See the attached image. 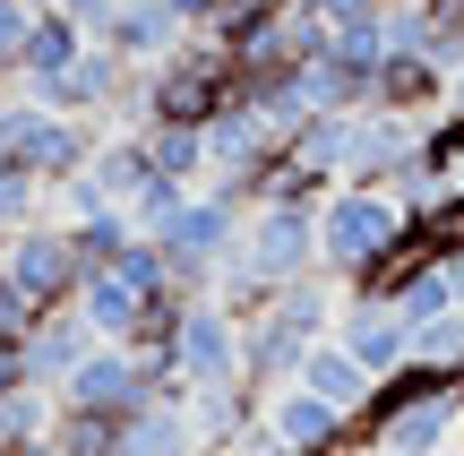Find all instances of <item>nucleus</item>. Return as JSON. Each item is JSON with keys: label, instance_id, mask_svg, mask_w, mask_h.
<instances>
[{"label": "nucleus", "instance_id": "1", "mask_svg": "<svg viewBox=\"0 0 464 456\" xmlns=\"http://www.w3.org/2000/svg\"><path fill=\"white\" fill-rule=\"evenodd\" d=\"M404 250H421V224L396 189H370V181H335L318 199V267L335 285H379Z\"/></svg>", "mask_w": 464, "mask_h": 456}, {"label": "nucleus", "instance_id": "15", "mask_svg": "<svg viewBox=\"0 0 464 456\" xmlns=\"http://www.w3.org/2000/svg\"><path fill=\"white\" fill-rule=\"evenodd\" d=\"M86 44H95V26H86V17H69V9H34V26H26V52H17V86L69 78Z\"/></svg>", "mask_w": 464, "mask_h": 456}, {"label": "nucleus", "instance_id": "28", "mask_svg": "<svg viewBox=\"0 0 464 456\" xmlns=\"http://www.w3.org/2000/svg\"><path fill=\"white\" fill-rule=\"evenodd\" d=\"M34 319H44V310H34V302H26V293H17V285H9V276H0V354H17V344H26V336H34Z\"/></svg>", "mask_w": 464, "mask_h": 456}, {"label": "nucleus", "instance_id": "3", "mask_svg": "<svg viewBox=\"0 0 464 456\" xmlns=\"http://www.w3.org/2000/svg\"><path fill=\"white\" fill-rule=\"evenodd\" d=\"M370 440H379V456H439L464 431V379L448 371H396V379H379V396H370Z\"/></svg>", "mask_w": 464, "mask_h": 456}, {"label": "nucleus", "instance_id": "19", "mask_svg": "<svg viewBox=\"0 0 464 456\" xmlns=\"http://www.w3.org/2000/svg\"><path fill=\"white\" fill-rule=\"evenodd\" d=\"M103 181V199L112 207H138V189L155 181V155H147V130H130V138H103L95 147V164H86Z\"/></svg>", "mask_w": 464, "mask_h": 456}, {"label": "nucleus", "instance_id": "21", "mask_svg": "<svg viewBox=\"0 0 464 456\" xmlns=\"http://www.w3.org/2000/svg\"><path fill=\"white\" fill-rule=\"evenodd\" d=\"M147 155H155L164 181H189V189L207 181V130H189V121H155V130H147Z\"/></svg>", "mask_w": 464, "mask_h": 456}, {"label": "nucleus", "instance_id": "2", "mask_svg": "<svg viewBox=\"0 0 464 456\" xmlns=\"http://www.w3.org/2000/svg\"><path fill=\"white\" fill-rule=\"evenodd\" d=\"M327 336H335V293L318 285V276H301V285H284L258 319H241V379H249L258 396L293 388L301 354L327 344Z\"/></svg>", "mask_w": 464, "mask_h": 456}, {"label": "nucleus", "instance_id": "4", "mask_svg": "<svg viewBox=\"0 0 464 456\" xmlns=\"http://www.w3.org/2000/svg\"><path fill=\"white\" fill-rule=\"evenodd\" d=\"M241 224H249L241 199H224V189H189V207L155 233V241H164V258H172V285H181L189 302L224 285L232 250H241Z\"/></svg>", "mask_w": 464, "mask_h": 456}, {"label": "nucleus", "instance_id": "14", "mask_svg": "<svg viewBox=\"0 0 464 456\" xmlns=\"http://www.w3.org/2000/svg\"><path fill=\"white\" fill-rule=\"evenodd\" d=\"M95 344H103V336L86 327V310H78V302H69V310H44V319H34V336H26V379L61 396V379L78 371Z\"/></svg>", "mask_w": 464, "mask_h": 456}, {"label": "nucleus", "instance_id": "12", "mask_svg": "<svg viewBox=\"0 0 464 456\" xmlns=\"http://www.w3.org/2000/svg\"><path fill=\"white\" fill-rule=\"evenodd\" d=\"M95 44H112L130 69H155V61H172V52L189 44V26L164 9V0H121V9L95 26Z\"/></svg>", "mask_w": 464, "mask_h": 456}, {"label": "nucleus", "instance_id": "22", "mask_svg": "<svg viewBox=\"0 0 464 456\" xmlns=\"http://www.w3.org/2000/svg\"><path fill=\"white\" fill-rule=\"evenodd\" d=\"M69 241H78V267L103 276V267L138 241V224H130V207H103V216H78V224H69Z\"/></svg>", "mask_w": 464, "mask_h": 456}, {"label": "nucleus", "instance_id": "9", "mask_svg": "<svg viewBox=\"0 0 464 456\" xmlns=\"http://www.w3.org/2000/svg\"><path fill=\"white\" fill-rule=\"evenodd\" d=\"M164 362L189 379V388H224V379H241V319H232L216 293H198V302L181 310V327H172Z\"/></svg>", "mask_w": 464, "mask_h": 456}, {"label": "nucleus", "instance_id": "24", "mask_svg": "<svg viewBox=\"0 0 464 456\" xmlns=\"http://www.w3.org/2000/svg\"><path fill=\"white\" fill-rule=\"evenodd\" d=\"M26 224H44V181H34L26 164H9V155H0V241L26 233Z\"/></svg>", "mask_w": 464, "mask_h": 456}, {"label": "nucleus", "instance_id": "31", "mask_svg": "<svg viewBox=\"0 0 464 456\" xmlns=\"http://www.w3.org/2000/svg\"><path fill=\"white\" fill-rule=\"evenodd\" d=\"M439 155H448V199H464V138L439 130Z\"/></svg>", "mask_w": 464, "mask_h": 456}, {"label": "nucleus", "instance_id": "35", "mask_svg": "<svg viewBox=\"0 0 464 456\" xmlns=\"http://www.w3.org/2000/svg\"><path fill=\"white\" fill-rule=\"evenodd\" d=\"M327 456H379V440H344V448H327Z\"/></svg>", "mask_w": 464, "mask_h": 456}, {"label": "nucleus", "instance_id": "36", "mask_svg": "<svg viewBox=\"0 0 464 456\" xmlns=\"http://www.w3.org/2000/svg\"><path fill=\"white\" fill-rule=\"evenodd\" d=\"M413 9H439V0H413Z\"/></svg>", "mask_w": 464, "mask_h": 456}, {"label": "nucleus", "instance_id": "5", "mask_svg": "<svg viewBox=\"0 0 464 456\" xmlns=\"http://www.w3.org/2000/svg\"><path fill=\"white\" fill-rule=\"evenodd\" d=\"M224 276L266 285V293H284V285H301V276H318V207H249L241 250H232Z\"/></svg>", "mask_w": 464, "mask_h": 456}, {"label": "nucleus", "instance_id": "27", "mask_svg": "<svg viewBox=\"0 0 464 456\" xmlns=\"http://www.w3.org/2000/svg\"><path fill=\"white\" fill-rule=\"evenodd\" d=\"M44 0H0V86H17V52H26V26Z\"/></svg>", "mask_w": 464, "mask_h": 456}, {"label": "nucleus", "instance_id": "10", "mask_svg": "<svg viewBox=\"0 0 464 456\" xmlns=\"http://www.w3.org/2000/svg\"><path fill=\"white\" fill-rule=\"evenodd\" d=\"M130 86H138V69L121 61L112 44H86L69 78H44V86H26V95L44 103V112H69V121H112L121 103H130Z\"/></svg>", "mask_w": 464, "mask_h": 456}, {"label": "nucleus", "instance_id": "8", "mask_svg": "<svg viewBox=\"0 0 464 456\" xmlns=\"http://www.w3.org/2000/svg\"><path fill=\"white\" fill-rule=\"evenodd\" d=\"M61 405H78V413H121V422H130V413L155 405V362L130 354V344H95V354L61 379Z\"/></svg>", "mask_w": 464, "mask_h": 456}, {"label": "nucleus", "instance_id": "6", "mask_svg": "<svg viewBox=\"0 0 464 456\" xmlns=\"http://www.w3.org/2000/svg\"><path fill=\"white\" fill-rule=\"evenodd\" d=\"M0 276H9L34 310H69V302H78V285H86L69 224H26V233H9V241H0Z\"/></svg>", "mask_w": 464, "mask_h": 456}, {"label": "nucleus", "instance_id": "17", "mask_svg": "<svg viewBox=\"0 0 464 456\" xmlns=\"http://www.w3.org/2000/svg\"><path fill=\"white\" fill-rule=\"evenodd\" d=\"M78 310H86V327H95L103 344H138V327H147V293H130L112 267L78 285Z\"/></svg>", "mask_w": 464, "mask_h": 456}, {"label": "nucleus", "instance_id": "29", "mask_svg": "<svg viewBox=\"0 0 464 456\" xmlns=\"http://www.w3.org/2000/svg\"><path fill=\"white\" fill-rule=\"evenodd\" d=\"M421 241H464V199H439L421 216Z\"/></svg>", "mask_w": 464, "mask_h": 456}, {"label": "nucleus", "instance_id": "32", "mask_svg": "<svg viewBox=\"0 0 464 456\" xmlns=\"http://www.w3.org/2000/svg\"><path fill=\"white\" fill-rule=\"evenodd\" d=\"M17 121H26V86H0V147H9Z\"/></svg>", "mask_w": 464, "mask_h": 456}, {"label": "nucleus", "instance_id": "33", "mask_svg": "<svg viewBox=\"0 0 464 456\" xmlns=\"http://www.w3.org/2000/svg\"><path fill=\"white\" fill-rule=\"evenodd\" d=\"M44 9H69V17H86V26H103V17H112L121 0H44Z\"/></svg>", "mask_w": 464, "mask_h": 456}, {"label": "nucleus", "instance_id": "25", "mask_svg": "<svg viewBox=\"0 0 464 456\" xmlns=\"http://www.w3.org/2000/svg\"><path fill=\"white\" fill-rule=\"evenodd\" d=\"M413 362L421 371H448V379H464V310H448V319H430L413 336Z\"/></svg>", "mask_w": 464, "mask_h": 456}, {"label": "nucleus", "instance_id": "23", "mask_svg": "<svg viewBox=\"0 0 464 456\" xmlns=\"http://www.w3.org/2000/svg\"><path fill=\"white\" fill-rule=\"evenodd\" d=\"M121 413H78V405H61L52 413V440H61V456H121Z\"/></svg>", "mask_w": 464, "mask_h": 456}, {"label": "nucleus", "instance_id": "11", "mask_svg": "<svg viewBox=\"0 0 464 456\" xmlns=\"http://www.w3.org/2000/svg\"><path fill=\"white\" fill-rule=\"evenodd\" d=\"M335 336H344V354L362 362L370 379L413 371V327H404V319H396V302H379V293H353V302L335 310Z\"/></svg>", "mask_w": 464, "mask_h": 456}, {"label": "nucleus", "instance_id": "16", "mask_svg": "<svg viewBox=\"0 0 464 456\" xmlns=\"http://www.w3.org/2000/svg\"><path fill=\"white\" fill-rule=\"evenodd\" d=\"M293 388H310V396H327L335 413H353V422H362V413H370V396H379V379H370L362 362L344 354V336H327V344H310V354H301V371H293Z\"/></svg>", "mask_w": 464, "mask_h": 456}, {"label": "nucleus", "instance_id": "30", "mask_svg": "<svg viewBox=\"0 0 464 456\" xmlns=\"http://www.w3.org/2000/svg\"><path fill=\"white\" fill-rule=\"evenodd\" d=\"M439 250V267H448V293H456V310H464V241H430Z\"/></svg>", "mask_w": 464, "mask_h": 456}, {"label": "nucleus", "instance_id": "18", "mask_svg": "<svg viewBox=\"0 0 464 456\" xmlns=\"http://www.w3.org/2000/svg\"><path fill=\"white\" fill-rule=\"evenodd\" d=\"M121 456H207V440H198V422L181 405H147L121 431Z\"/></svg>", "mask_w": 464, "mask_h": 456}, {"label": "nucleus", "instance_id": "20", "mask_svg": "<svg viewBox=\"0 0 464 456\" xmlns=\"http://www.w3.org/2000/svg\"><path fill=\"white\" fill-rule=\"evenodd\" d=\"M318 199H327V172H318V164H301L293 147H284L276 164L249 181V207H318Z\"/></svg>", "mask_w": 464, "mask_h": 456}, {"label": "nucleus", "instance_id": "26", "mask_svg": "<svg viewBox=\"0 0 464 456\" xmlns=\"http://www.w3.org/2000/svg\"><path fill=\"white\" fill-rule=\"evenodd\" d=\"M181 207H189V181H164V172H155V181L138 189V207H130V224H138V233L155 241V233H164V224H172V216H181Z\"/></svg>", "mask_w": 464, "mask_h": 456}, {"label": "nucleus", "instance_id": "7", "mask_svg": "<svg viewBox=\"0 0 464 456\" xmlns=\"http://www.w3.org/2000/svg\"><path fill=\"white\" fill-rule=\"evenodd\" d=\"M95 147H103V130H95V121L44 112V103L26 95V121L9 130V147H0V155H9V164H26L44 189H61L69 172H86V164H95Z\"/></svg>", "mask_w": 464, "mask_h": 456}, {"label": "nucleus", "instance_id": "37", "mask_svg": "<svg viewBox=\"0 0 464 456\" xmlns=\"http://www.w3.org/2000/svg\"><path fill=\"white\" fill-rule=\"evenodd\" d=\"M456 440H464V431H456Z\"/></svg>", "mask_w": 464, "mask_h": 456}, {"label": "nucleus", "instance_id": "13", "mask_svg": "<svg viewBox=\"0 0 464 456\" xmlns=\"http://www.w3.org/2000/svg\"><path fill=\"white\" fill-rule=\"evenodd\" d=\"M266 431L284 440V456H327V448L353 440V413H335L327 396H310V388H276L266 396Z\"/></svg>", "mask_w": 464, "mask_h": 456}, {"label": "nucleus", "instance_id": "34", "mask_svg": "<svg viewBox=\"0 0 464 456\" xmlns=\"http://www.w3.org/2000/svg\"><path fill=\"white\" fill-rule=\"evenodd\" d=\"M164 9H172V17H181V26H189V34H198V26H207V17H216V9H224V0H164Z\"/></svg>", "mask_w": 464, "mask_h": 456}]
</instances>
